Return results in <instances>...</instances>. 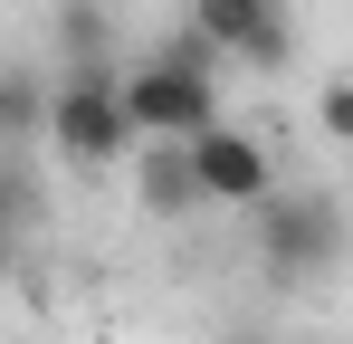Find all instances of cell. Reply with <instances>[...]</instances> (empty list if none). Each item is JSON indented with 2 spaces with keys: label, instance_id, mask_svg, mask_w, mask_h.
<instances>
[{
  "label": "cell",
  "instance_id": "11",
  "mask_svg": "<svg viewBox=\"0 0 353 344\" xmlns=\"http://www.w3.org/2000/svg\"><path fill=\"white\" fill-rule=\"evenodd\" d=\"M239 344H258V335H239Z\"/></svg>",
  "mask_w": 353,
  "mask_h": 344
},
{
  "label": "cell",
  "instance_id": "2",
  "mask_svg": "<svg viewBox=\"0 0 353 344\" xmlns=\"http://www.w3.org/2000/svg\"><path fill=\"white\" fill-rule=\"evenodd\" d=\"M48 144H58L67 163H124L143 134H134V106H124V77L105 57H86V67H58V96H48Z\"/></svg>",
  "mask_w": 353,
  "mask_h": 344
},
{
  "label": "cell",
  "instance_id": "4",
  "mask_svg": "<svg viewBox=\"0 0 353 344\" xmlns=\"http://www.w3.org/2000/svg\"><path fill=\"white\" fill-rule=\"evenodd\" d=\"M191 39L230 67H287L296 57V10L287 0H191Z\"/></svg>",
  "mask_w": 353,
  "mask_h": 344
},
{
  "label": "cell",
  "instance_id": "5",
  "mask_svg": "<svg viewBox=\"0 0 353 344\" xmlns=\"http://www.w3.org/2000/svg\"><path fill=\"white\" fill-rule=\"evenodd\" d=\"M191 172H201V201H230V211H258V201L277 191L268 144L239 134V124H201V134H191Z\"/></svg>",
  "mask_w": 353,
  "mask_h": 344
},
{
  "label": "cell",
  "instance_id": "10",
  "mask_svg": "<svg viewBox=\"0 0 353 344\" xmlns=\"http://www.w3.org/2000/svg\"><path fill=\"white\" fill-rule=\"evenodd\" d=\"M315 124H325L334 144H353V77H334V86L315 96Z\"/></svg>",
  "mask_w": 353,
  "mask_h": 344
},
{
  "label": "cell",
  "instance_id": "7",
  "mask_svg": "<svg viewBox=\"0 0 353 344\" xmlns=\"http://www.w3.org/2000/svg\"><path fill=\"white\" fill-rule=\"evenodd\" d=\"M48 96H58V77L0 67V134H10V144H19V134H48Z\"/></svg>",
  "mask_w": 353,
  "mask_h": 344
},
{
  "label": "cell",
  "instance_id": "3",
  "mask_svg": "<svg viewBox=\"0 0 353 344\" xmlns=\"http://www.w3.org/2000/svg\"><path fill=\"white\" fill-rule=\"evenodd\" d=\"M344 201H334V191H315V182H305V191H268V201H258V268H268V278L277 287H296V278H325V268H334V258H344Z\"/></svg>",
  "mask_w": 353,
  "mask_h": 344
},
{
  "label": "cell",
  "instance_id": "9",
  "mask_svg": "<svg viewBox=\"0 0 353 344\" xmlns=\"http://www.w3.org/2000/svg\"><path fill=\"white\" fill-rule=\"evenodd\" d=\"M58 57L67 67L105 57V10H96V0H58Z\"/></svg>",
  "mask_w": 353,
  "mask_h": 344
},
{
  "label": "cell",
  "instance_id": "1",
  "mask_svg": "<svg viewBox=\"0 0 353 344\" xmlns=\"http://www.w3.org/2000/svg\"><path fill=\"white\" fill-rule=\"evenodd\" d=\"M124 106H134V134L143 144L153 134L163 144H191L201 124H220V57L181 29V39H163V48H143L124 67Z\"/></svg>",
  "mask_w": 353,
  "mask_h": 344
},
{
  "label": "cell",
  "instance_id": "8",
  "mask_svg": "<svg viewBox=\"0 0 353 344\" xmlns=\"http://www.w3.org/2000/svg\"><path fill=\"white\" fill-rule=\"evenodd\" d=\"M29 229H39V182L19 172V153H0V268L29 249Z\"/></svg>",
  "mask_w": 353,
  "mask_h": 344
},
{
  "label": "cell",
  "instance_id": "6",
  "mask_svg": "<svg viewBox=\"0 0 353 344\" xmlns=\"http://www.w3.org/2000/svg\"><path fill=\"white\" fill-rule=\"evenodd\" d=\"M134 201L153 211V220H191L201 211V172H191V144H143V163H134Z\"/></svg>",
  "mask_w": 353,
  "mask_h": 344
}]
</instances>
